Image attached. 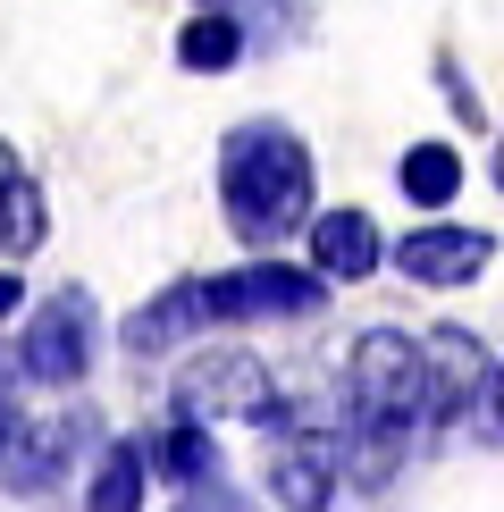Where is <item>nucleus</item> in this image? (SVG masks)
I'll use <instances>...</instances> for the list:
<instances>
[{
  "instance_id": "obj_1",
  "label": "nucleus",
  "mask_w": 504,
  "mask_h": 512,
  "mask_svg": "<svg viewBox=\"0 0 504 512\" xmlns=\"http://www.w3.org/2000/svg\"><path fill=\"white\" fill-rule=\"evenodd\" d=\"M219 210L236 227V244L269 252L286 244L294 227H311V143L278 118H244L236 135L219 143Z\"/></svg>"
},
{
  "instance_id": "obj_2",
  "label": "nucleus",
  "mask_w": 504,
  "mask_h": 512,
  "mask_svg": "<svg viewBox=\"0 0 504 512\" xmlns=\"http://www.w3.org/2000/svg\"><path fill=\"white\" fill-rule=\"evenodd\" d=\"M93 353H101V311H93V294H84V286H51V294L26 311V336H17L26 378H42V387H84Z\"/></svg>"
},
{
  "instance_id": "obj_3",
  "label": "nucleus",
  "mask_w": 504,
  "mask_h": 512,
  "mask_svg": "<svg viewBox=\"0 0 504 512\" xmlns=\"http://www.w3.org/2000/svg\"><path fill=\"white\" fill-rule=\"evenodd\" d=\"M202 303L219 328H252V319H311L328 303V277L303 261H244L227 277H202Z\"/></svg>"
},
{
  "instance_id": "obj_4",
  "label": "nucleus",
  "mask_w": 504,
  "mask_h": 512,
  "mask_svg": "<svg viewBox=\"0 0 504 512\" xmlns=\"http://www.w3.org/2000/svg\"><path fill=\"white\" fill-rule=\"evenodd\" d=\"M345 395H353V412H370V420H420L429 412V345H412V336H395V328H370L362 345H353Z\"/></svg>"
},
{
  "instance_id": "obj_5",
  "label": "nucleus",
  "mask_w": 504,
  "mask_h": 512,
  "mask_svg": "<svg viewBox=\"0 0 504 512\" xmlns=\"http://www.w3.org/2000/svg\"><path fill=\"white\" fill-rule=\"evenodd\" d=\"M93 437H101V420L84 412V403H68L59 420H26V429L9 437V454H0V487H9V496H26V504L59 496L68 471H76V454H84Z\"/></svg>"
},
{
  "instance_id": "obj_6",
  "label": "nucleus",
  "mask_w": 504,
  "mask_h": 512,
  "mask_svg": "<svg viewBox=\"0 0 504 512\" xmlns=\"http://www.w3.org/2000/svg\"><path fill=\"white\" fill-rule=\"evenodd\" d=\"M168 403H177V412H194V420H252L269 403V370L261 361H252L244 345H219V353H194L177 370V387H168Z\"/></svg>"
},
{
  "instance_id": "obj_7",
  "label": "nucleus",
  "mask_w": 504,
  "mask_h": 512,
  "mask_svg": "<svg viewBox=\"0 0 504 512\" xmlns=\"http://www.w3.org/2000/svg\"><path fill=\"white\" fill-rule=\"evenodd\" d=\"M387 261H395V277H412V286H471V277L496 261V236H488V227L429 219V227H412V236H395Z\"/></svg>"
},
{
  "instance_id": "obj_8",
  "label": "nucleus",
  "mask_w": 504,
  "mask_h": 512,
  "mask_svg": "<svg viewBox=\"0 0 504 512\" xmlns=\"http://www.w3.org/2000/svg\"><path fill=\"white\" fill-rule=\"evenodd\" d=\"M420 345H429V420H462L471 403H488L496 361L479 353L471 328H437V336H420Z\"/></svg>"
},
{
  "instance_id": "obj_9",
  "label": "nucleus",
  "mask_w": 504,
  "mask_h": 512,
  "mask_svg": "<svg viewBox=\"0 0 504 512\" xmlns=\"http://www.w3.org/2000/svg\"><path fill=\"white\" fill-rule=\"evenodd\" d=\"M303 244H311V269H320L328 286H362V277L395 252L387 236H378L370 210H320V219L303 227Z\"/></svg>"
},
{
  "instance_id": "obj_10",
  "label": "nucleus",
  "mask_w": 504,
  "mask_h": 512,
  "mask_svg": "<svg viewBox=\"0 0 504 512\" xmlns=\"http://www.w3.org/2000/svg\"><path fill=\"white\" fill-rule=\"evenodd\" d=\"M194 328H210L202 277H177V286H160L152 303H135V311L118 319V345H126V353H177Z\"/></svg>"
},
{
  "instance_id": "obj_11",
  "label": "nucleus",
  "mask_w": 504,
  "mask_h": 512,
  "mask_svg": "<svg viewBox=\"0 0 504 512\" xmlns=\"http://www.w3.org/2000/svg\"><path fill=\"white\" fill-rule=\"evenodd\" d=\"M336 479H345V462H336V437L278 445V462H269V496H278L286 512H328Z\"/></svg>"
},
{
  "instance_id": "obj_12",
  "label": "nucleus",
  "mask_w": 504,
  "mask_h": 512,
  "mask_svg": "<svg viewBox=\"0 0 504 512\" xmlns=\"http://www.w3.org/2000/svg\"><path fill=\"white\" fill-rule=\"evenodd\" d=\"M42 236H51V202H42V185L17 168V152L0 143V269L26 261Z\"/></svg>"
},
{
  "instance_id": "obj_13",
  "label": "nucleus",
  "mask_w": 504,
  "mask_h": 512,
  "mask_svg": "<svg viewBox=\"0 0 504 512\" xmlns=\"http://www.w3.org/2000/svg\"><path fill=\"white\" fill-rule=\"evenodd\" d=\"M404 429H412V420H370V412H353L345 437H336L345 479H353V487H387L395 471H404Z\"/></svg>"
},
{
  "instance_id": "obj_14",
  "label": "nucleus",
  "mask_w": 504,
  "mask_h": 512,
  "mask_svg": "<svg viewBox=\"0 0 504 512\" xmlns=\"http://www.w3.org/2000/svg\"><path fill=\"white\" fill-rule=\"evenodd\" d=\"M152 471H160L168 487H210V479H219V437H210V420L177 412V420L152 437Z\"/></svg>"
},
{
  "instance_id": "obj_15",
  "label": "nucleus",
  "mask_w": 504,
  "mask_h": 512,
  "mask_svg": "<svg viewBox=\"0 0 504 512\" xmlns=\"http://www.w3.org/2000/svg\"><path fill=\"white\" fill-rule=\"evenodd\" d=\"M143 487H152V445L118 437V445H101V462H93L84 512H143Z\"/></svg>"
},
{
  "instance_id": "obj_16",
  "label": "nucleus",
  "mask_w": 504,
  "mask_h": 512,
  "mask_svg": "<svg viewBox=\"0 0 504 512\" xmlns=\"http://www.w3.org/2000/svg\"><path fill=\"white\" fill-rule=\"evenodd\" d=\"M395 185H404L412 210H454V194H462V152H454V143H404Z\"/></svg>"
},
{
  "instance_id": "obj_17",
  "label": "nucleus",
  "mask_w": 504,
  "mask_h": 512,
  "mask_svg": "<svg viewBox=\"0 0 504 512\" xmlns=\"http://www.w3.org/2000/svg\"><path fill=\"white\" fill-rule=\"evenodd\" d=\"M177 59L194 76H227L244 59V17L236 9H194V17H185V34H177Z\"/></svg>"
},
{
  "instance_id": "obj_18",
  "label": "nucleus",
  "mask_w": 504,
  "mask_h": 512,
  "mask_svg": "<svg viewBox=\"0 0 504 512\" xmlns=\"http://www.w3.org/2000/svg\"><path fill=\"white\" fill-rule=\"evenodd\" d=\"M17 378H26V361L0 353V454H9V437L26 429V412H17Z\"/></svg>"
},
{
  "instance_id": "obj_19",
  "label": "nucleus",
  "mask_w": 504,
  "mask_h": 512,
  "mask_svg": "<svg viewBox=\"0 0 504 512\" xmlns=\"http://www.w3.org/2000/svg\"><path fill=\"white\" fill-rule=\"evenodd\" d=\"M168 512H252V496H236V487L210 479V487H177V504H168Z\"/></svg>"
},
{
  "instance_id": "obj_20",
  "label": "nucleus",
  "mask_w": 504,
  "mask_h": 512,
  "mask_svg": "<svg viewBox=\"0 0 504 512\" xmlns=\"http://www.w3.org/2000/svg\"><path fill=\"white\" fill-rule=\"evenodd\" d=\"M437 84H446V101H454V110H462V118L479 126V93H471V76H462L454 59H446V68H437Z\"/></svg>"
},
{
  "instance_id": "obj_21",
  "label": "nucleus",
  "mask_w": 504,
  "mask_h": 512,
  "mask_svg": "<svg viewBox=\"0 0 504 512\" xmlns=\"http://www.w3.org/2000/svg\"><path fill=\"white\" fill-rule=\"evenodd\" d=\"M26 311V286H17V269H0V319H17Z\"/></svg>"
},
{
  "instance_id": "obj_22",
  "label": "nucleus",
  "mask_w": 504,
  "mask_h": 512,
  "mask_svg": "<svg viewBox=\"0 0 504 512\" xmlns=\"http://www.w3.org/2000/svg\"><path fill=\"white\" fill-rule=\"evenodd\" d=\"M488 412L504 420V361H496V387H488Z\"/></svg>"
},
{
  "instance_id": "obj_23",
  "label": "nucleus",
  "mask_w": 504,
  "mask_h": 512,
  "mask_svg": "<svg viewBox=\"0 0 504 512\" xmlns=\"http://www.w3.org/2000/svg\"><path fill=\"white\" fill-rule=\"evenodd\" d=\"M496 194H504V135H496Z\"/></svg>"
},
{
  "instance_id": "obj_24",
  "label": "nucleus",
  "mask_w": 504,
  "mask_h": 512,
  "mask_svg": "<svg viewBox=\"0 0 504 512\" xmlns=\"http://www.w3.org/2000/svg\"><path fill=\"white\" fill-rule=\"evenodd\" d=\"M194 9H236V0H194Z\"/></svg>"
}]
</instances>
